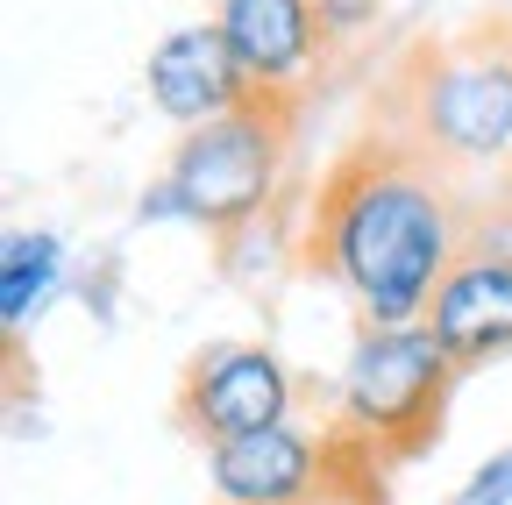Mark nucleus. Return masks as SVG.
Instances as JSON below:
<instances>
[{"label":"nucleus","instance_id":"nucleus-1","mask_svg":"<svg viewBox=\"0 0 512 505\" xmlns=\"http://www.w3.org/2000/svg\"><path fill=\"white\" fill-rule=\"evenodd\" d=\"M470 207L456 171L363 121L306 200L299 264L342 285L363 328H420L470 242Z\"/></svg>","mask_w":512,"mask_h":505},{"label":"nucleus","instance_id":"nucleus-2","mask_svg":"<svg viewBox=\"0 0 512 505\" xmlns=\"http://www.w3.org/2000/svg\"><path fill=\"white\" fill-rule=\"evenodd\" d=\"M370 121L434 157L441 171H505L512 164V15L463 36H420L377 79Z\"/></svg>","mask_w":512,"mask_h":505},{"label":"nucleus","instance_id":"nucleus-3","mask_svg":"<svg viewBox=\"0 0 512 505\" xmlns=\"http://www.w3.org/2000/svg\"><path fill=\"white\" fill-rule=\"evenodd\" d=\"M456 377L463 370L427 328H356V349L335 385V420L320 427L335 463V505L384 498V470L434 449Z\"/></svg>","mask_w":512,"mask_h":505},{"label":"nucleus","instance_id":"nucleus-4","mask_svg":"<svg viewBox=\"0 0 512 505\" xmlns=\"http://www.w3.org/2000/svg\"><path fill=\"white\" fill-rule=\"evenodd\" d=\"M292 129H299L292 100H249L242 114H221L207 129H185L171 164H164V178L143 200V221L178 214V221L207 228L228 249L242 228H256L271 214L285 157H292Z\"/></svg>","mask_w":512,"mask_h":505},{"label":"nucleus","instance_id":"nucleus-5","mask_svg":"<svg viewBox=\"0 0 512 505\" xmlns=\"http://www.w3.org/2000/svg\"><path fill=\"white\" fill-rule=\"evenodd\" d=\"M292 370L271 342H207L178 370V392H171V413L178 427L200 441V449H228L242 434H264V427H285L292 420Z\"/></svg>","mask_w":512,"mask_h":505},{"label":"nucleus","instance_id":"nucleus-6","mask_svg":"<svg viewBox=\"0 0 512 505\" xmlns=\"http://www.w3.org/2000/svg\"><path fill=\"white\" fill-rule=\"evenodd\" d=\"M214 29L228 36L249 86L264 100H292V107H306L313 79L335 57L320 0H214Z\"/></svg>","mask_w":512,"mask_h":505},{"label":"nucleus","instance_id":"nucleus-7","mask_svg":"<svg viewBox=\"0 0 512 505\" xmlns=\"http://www.w3.org/2000/svg\"><path fill=\"white\" fill-rule=\"evenodd\" d=\"M214 505H335V463L328 434L306 427H264L207 456Z\"/></svg>","mask_w":512,"mask_h":505},{"label":"nucleus","instance_id":"nucleus-8","mask_svg":"<svg viewBox=\"0 0 512 505\" xmlns=\"http://www.w3.org/2000/svg\"><path fill=\"white\" fill-rule=\"evenodd\" d=\"M150 100L164 121L178 129H207L221 114H242L249 100H264L249 86V72L235 65V50L214 22H192V29H171L157 50H150Z\"/></svg>","mask_w":512,"mask_h":505},{"label":"nucleus","instance_id":"nucleus-9","mask_svg":"<svg viewBox=\"0 0 512 505\" xmlns=\"http://www.w3.org/2000/svg\"><path fill=\"white\" fill-rule=\"evenodd\" d=\"M456 370H477L491 356H512V257L491 249H463L456 271L441 278L427 321H420Z\"/></svg>","mask_w":512,"mask_h":505},{"label":"nucleus","instance_id":"nucleus-10","mask_svg":"<svg viewBox=\"0 0 512 505\" xmlns=\"http://www.w3.org/2000/svg\"><path fill=\"white\" fill-rule=\"evenodd\" d=\"M57 271H64L57 235H36V228L8 235V249H0V321H8V335H22L29 313H43V299L57 292Z\"/></svg>","mask_w":512,"mask_h":505},{"label":"nucleus","instance_id":"nucleus-11","mask_svg":"<svg viewBox=\"0 0 512 505\" xmlns=\"http://www.w3.org/2000/svg\"><path fill=\"white\" fill-rule=\"evenodd\" d=\"M448 505H512V449H505V456H491V463H484L456 498H448Z\"/></svg>","mask_w":512,"mask_h":505},{"label":"nucleus","instance_id":"nucleus-12","mask_svg":"<svg viewBox=\"0 0 512 505\" xmlns=\"http://www.w3.org/2000/svg\"><path fill=\"white\" fill-rule=\"evenodd\" d=\"M377 8H384V0H320V15H328V36H335V43L356 36L363 22H377Z\"/></svg>","mask_w":512,"mask_h":505},{"label":"nucleus","instance_id":"nucleus-13","mask_svg":"<svg viewBox=\"0 0 512 505\" xmlns=\"http://www.w3.org/2000/svg\"><path fill=\"white\" fill-rule=\"evenodd\" d=\"M498 193H505V200H512V164H505V178H498Z\"/></svg>","mask_w":512,"mask_h":505}]
</instances>
